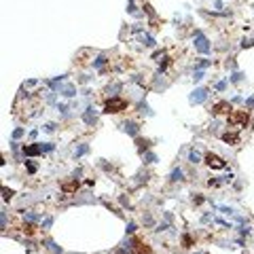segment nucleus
Instances as JSON below:
<instances>
[{"instance_id": "nucleus-9", "label": "nucleus", "mask_w": 254, "mask_h": 254, "mask_svg": "<svg viewBox=\"0 0 254 254\" xmlns=\"http://www.w3.org/2000/svg\"><path fill=\"white\" fill-rule=\"evenodd\" d=\"M76 186H78V182H68V184H64L62 188L66 193H72V191H76Z\"/></svg>"}, {"instance_id": "nucleus-14", "label": "nucleus", "mask_w": 254, "mask_h": 254, "mask_svg": "<svg viewBox=\"0 0 254 254\" xmlns=\"http://www.w3.org/2000/svg\"><path fill=\"white\" fill-rule=\"evenodd\" d=\"M144 42H146V45H148V47H153V45H155V40H153V38H150V36H144Z\"/></svg>"}, {"instance_id": "nucleus-15", "label": "nucleus", "mask_w": 254, "mask_h": 254, "mask_svg": "<svg viewBox=\"0 0 254 254\" xmlns=\"http://www.w3.org/2000/svg\"><path fill=\"white\" fill-rule=\"evenodd\" d=\"M85 153H87V146H80V148L76 150V157H80V155H85Z\"/></svg>"}, {"instance_id": "nucleus-10", "label": "nucleus", "mask_w": 254, "mask_h": 254, "mask_svg": "<svg viewBox=\"0 0 254 254\" xmlns=\"http://www.w3.org/2000/svg\"><path fill=\"white\" fill-rule=\"evenodd\" d=\"M125 129L129 133H138V125H136V123H125Z\"/></svg>"}, {"instance_id": "nucleus-1", "label": "nucleus", "mask_w": 254, "mask_h": 254, "mask_svg": "<svg viewBox=\"0 0 254 254\" xmlns=\"http://www.w3.org/2000/svg\"><path fill=\"white\" fill-rule=\"evenodd\" d=\"M127 108V102L123 100V98H110L106 102V106H104V110L106 112H121V110H125Z\"/></svg>"}, {"instance_id": "nucleus-16", "label": "nucleus", "mask_w": 254, "mask_h": 254, "mask_svg": "<svg viewBox=\"0 0 254 254\" xmlns=\"http://www.w3.org/2000/svg\"><path fill=\"white\" fill-rule=\"evenodd\" d=\"M133 231H136V225H133V223H129V227H127V233H133Z\"/></svg>"}, {"instance_id": "nucleus-13", "label": "nucleus", "mask_w": 254, "mask_h": 254, "mask_svg": "<svg viewBox=\"0 0 254 254\" xmlns=\"http://www.w3.org/2000/svg\"><path fill=\"white\" fill-rule=\"evenodd\" d=\"M2 193H4V199H11V197H13V191H9V188H2Z\"/></svg>"}, {"instance_id": "nucleus-5", "label": "nucleus", "mask_w": 254, "mask_h": 254, "mask_svg": "<svg viewBox=\"0 0 254 254\" xmlns=\"http://www.w3.org/2000/svg\"><path fill=\"white\" fill-rule=\"evenodd\" d=\"M131 244H133V248H131V250L136 252V254H153V252H150V248H148L146 244H144L142 239H133Z\"/></svg>"}, {"instance_id": "nucleus-11", "label": "nucleus", "mask_w": 254, "mask_h": 254, "mask_svg": "<svg viewBox=\"0 0 254 254\" xmlns=\"http://www.w3.org/2000/svg\"><path fill=\"white\" fill-rule=\"evenodd\" d=\"M172 180H182V170H174V172H172Z\"/></svg>"}, {"instance_id": "nucleus-2", "label": "nucleus", "mask_w": 254, "mask_h": 254, "mask_svg": "<svg viewBox=\"0 0 254 254\" xmlns=\"http://www.w3.org/2000/svg\"><path fill=\"white\" fill-rule=\"evenodd\" d=\"M229 123H231V125H241V127H246V125H248V112L241 110V112H233V115H229Z\"/></svg>"}, {"instance_id": "nucleus-6", "label": "nucleus", "mask_w": 254, "mask_h": 254, "mask_svg": "<svg viewBox=\"0 0 254 254\" xmlns=\"http://www.w3.org/2000/svg\"><path fill=\"white\" fill-rule=\"evenodd\" d=\"M205 93H208V91H205V89H197L195 93H193L191 102H203V100H205Z\"/></svg>"}, {"instance_id": "nucleus-17", "label": "nucleus", "mask_w": 254, "mask_h": 254, "mask_svg": "<svg viewBox=\"0 0 254 254\" xmlns=\"http://www.w3.org/2000/svg\"><path fill=\"white\" fill-rule=\"evenodd\" d=\"M193 78H195V80H201L203 78V72H195V76H193Z\"/></svg>"}, {"instance_id": "nucleus-8", "label": "nucleus", "mask_w": 254, "mask_h": 254, "mask_svg": "<svg viewBox=\"0 0 254 254\" xmlns=\"http://www.w3.org/2000/svg\"><path fill=\"white\" fill-rule=\"evenodd\" d=\"M223 140L229 142V144H239V136H235V133H225Z\"/></svg>"}, {"instance_id": "nucleus-4", "label": "nucleus", "mask_w": 254, "mask_h": 254, "mask_svg": "<svg viewBox=\"0 0 254 254\" xmlns=\"http://www.w3.org/2000/svg\"><path fill=\"white\" fill-rule=\"evenodd\" d=\"M195 47L201 53H208L210 51V45H208V40H205V36L201 34V32H197V34H195Z\"/></svg>"}, {"instance_id": "nucleus-3", "label": "nucleus", "mask_w": 254, "mask_h": 254, "mask_svg": "<svg viewBox=\"0 0 254 254\" xmlns=\"http://www.w3.org/2000/svg\"><path fill=\"white\" fill-rule=\"evenodd\" d=\"M205 163L212 167V170H223V167H225V161L220 159L218 155H214V153H208V155H205Z\"/></svg>"}, {"instance_id": "nucleus-12", "label": "nucleus", "mask_w": 254, "mask_h": 254, "mask_svg": "<svg viewBox=\"0 0 254 254\" xmlns=\"http://www.w3.org/2000/svg\"><path fill=\"white\" fill-rule=\"evenodd\" d=\"M188 159H191V163H197V161H199V153H195V150H191Z\"/></svg>"}, {"instance_id": "nucleus-7", "label": "nucleus", "mask_w": 254, "mask_h": 254, "mask_svg": "<svg viewBox=\"0 0 254 254\" xmlns=\"http://www.w3.org/2000/svg\"><path fill=\"white\" fill-rule=\"evenodd\" d=\"M227 108L231 110L229 102H220V104H216V106H214V115H218V112H227Z\"/></svg>"}]
</instances>
